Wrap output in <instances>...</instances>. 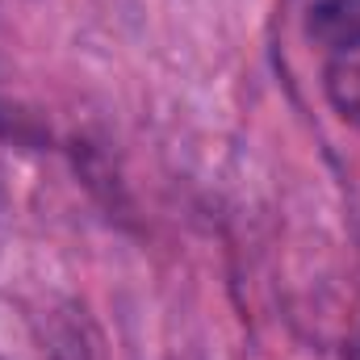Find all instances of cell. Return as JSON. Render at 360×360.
I'll return each instance as SVG.
<instances>
[{"mask_svg": "<svg viewBox=\"0 0 360 360\" xmlns=\"http://www.w3.org/2000/svg\"><path fill=\"white\" fill-rule=\"evenodd\" d=\"M323 89L331 109L360 130V34H348L335 42L331 59H327V72H323Z\"/></svg>", "mask_w": 360, "mask_h": 360, "instance_id": "cell-1", "label": "cell"}, {"mask_svg": "<svg viewBox=\"0 0 360 360\" xmlns=\"http://www.w3.org/2000/svg\"><path fill=\"white\" fill-rule=\"evenodd\" d=\"M51 360H101V356H96V344H89V340H84V331L68 327V331L55 340Z\"/></svg>", "mask_w": 360, "mask_h": 360, "instance_id": "cell-2", "label": "cell"}]
</instances>
